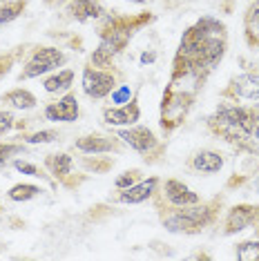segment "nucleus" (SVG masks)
I'll use <instances>...</instances> for the list:
<instances>
[{
  "mask_svg": "<svg viewBox=\"0 0 259 261\" xmlns=\"http://www.w3.org/2000/svg\"><path fill=\"white\" fill-rule=\"evenodd\" d=\"M244 22H246V36H248V43L259 47V0H255V5L246 11Z\"/></svg>",
  "mask_w": 259,
  "mask_h": 261,
  "instance_id": "19",
  "label": "nucleus"
},
{
  "mask_svg": "<svg viewBox=\"0 0 259 261\" xmlns=\"http://www.w3.org/2000/svg\"><path fill=\"white\" fill-rule=\"evenodd\" d=\"M58 139V132H54V129H40V132H34L25 136L27 143L32 145H45V143H54V141Z\"/></svg>",
  "mask_w": 259,
  "mask_h": 261,
  "instance_id": "23",
  "label": "nucleus"
},
{
  "mask_svg": "<svg viewBox=\"0 0 259 261\" xmlns=\"http://www.w3.org/2000/svg\"><path fill=\"white\" fill-rule=\"evenodd\" d=\"M22 152V145H16V143H7V145H0V165L7 163L14 154Z\"/></svg>",
  "mask_w": 259,
  "mask_h": 261,
  "instance_id": "26",
  "label": "nucleus"
},
{
  "mask_svg": "<svg viewBox=\"0 0 259 261\" xmlns=\"http://www.w3.org/2000/svg\"><path fill=\"white\" fill-rule=\"evenodd\" d=\"M166 199L176 207H184V205H194L199 203V194L192 192L186 183L176 181V179H168L166 181Z\"/></svg>",
  "mask_w": 259,
  "mask_h": 261,
  "instance_id": "11",
  "label": "nucleus"
},
{
  "mask_svg": "<svg viewBox=\"0 0 259 261\" xmlns=\"http://www.w3.org/2000/svg\"><path fill=\"white\" fill-rule=\"evenodd\" d=\"M25 11V0H5L0 3V25H9Z\"/></svg>",
  "mask_w": 259,
  "mask_h": 261,
  "instance_id": "21",
  "label": "nucleus"
},
{
  "mask_svg": "<svg viewBox=\"0 0 259 261\" xmlns=\"http://www.w3.org/2000/svg\"><path fill=\"white\" fill-rule=\"evenodd\" d=\"M119 51H123L121 45H116L114 40L101 36V45H98L96 49H94V54H92V65L94 67H110L112 58L119 54Z\"/></svg>",
  "mask_w": 259,
  "mask_h": 261,
  "instance_id": "16",
  "label": "nucleus"
},
{
  "mask_svg": "<svg viewBox=\"0 0 259 261\" xmlns=\"http://www.w3.org/2000/svg\"><path fill=\"white\" fill-rule=\"evenodd\" d=\"M119 139H123V143H127L132 150H137L141 154H148L157 147V136L152 134V129H148V127L119 129Z\"/></svg>",
  "mask_w": 259,
  "mask_h": 261,
  "instance_id": "7",
  "label": "nucleus"
},
{
  "mask_svg": "<svg viewBox=\"0 0 259 261\" xmlns=\"http://www.w3.org/2000/svg\"><path fill=\"white\" fill-rule=\"evenodd\" d=\"M192 168L197 172H203V174H217L223 168V156L215 150H201L194 154Z\"/></svg>",
  "mask_w": 259,
  "mask_h": 261,
  "instance_id": "15",
  "label": "nucleus"
},
{
  "mask_svg": "<svg viewBox=\"0 0 259 261\" xmlns=\"http://www.w3.org/2000/svg\"><path fill=\"white\" fill-rule=\"evenodd\" d=\"M40 194V188L38 186H32V183H18V186H14L7 192V197L11 201H29V199H34V197H38Z\"/></svg>",
  "mask_w": 259,
  "mask_h": 261,
  "instance_id": "22",
  "label": "nucleus"
},
{
  "mask_svg": "<svg viewBox=\"0 0 259 261\" xmlns=\"http://www.w3.org/2000/svg\"><path fill=\"white\" fill-rule=\"evenodd\" d=\"M157 186H159V179H157V176H152V179H148V181L134 183V186H130V188H125V190H121L119 201H121V203H130V205L143 203V201H148L152 194H154Z\"/></svg>",
  "mask_w": 259,
  "mask_h": 261,
  "instance_id": "10",
  "label": "nucleus"
},
{
  "mask_svg": "<svg viewBox=\"0 0 259 261\" xmlns=\"http://www.w3.org/2000/svg\"><path fill=\"white\" fill-rule=\"evenodd\" d=\"M230 90L239 98H248V100L259 98V74H239L237 79H232Z\"/></svg>",
  "mask_w": 259,
  "mask_h": 261,
  "instance_id": "14",
  "label": "nucleus"
},
{
  "mask_svg": "<svg viewBox=\"0 0 259 261\" xmlns=\"http://www.w3.org/2000/svg\"><path fill=\"white\" fill-rule=\"evenodd\" d=\"M237 257L244 261L259 259V241H244L237 246Z\"/></svg>",
  "mask_w": 259,
  "mask_h": 261,
  "instance_id": "24",
  "label": "nucleus"
},
{
  "mask_svg": "<svg viewBox=\"0 0 259 261\" xmlns=\"http://www.w3.org/2000/svg\"><path fill=\"white\" fill-rule=\"evenodd\" d=\"M72 83H74V72L72 69H61L58 74L49 76V79L45 81V92H49V94L67 92L69 87H72Z\"/></svg>",
  "mask_w": 259,
  "mask_h": 261,
  "instance_id": "18",
  "label": "nucleus"
},
{
  "mask_svg": "<svg viewBox=\"0 0 259 261\" xmlns=\"http://www.w3.org/2000/svg\"><path fill=\"white\" fill-rule=\"evenodd\" d=\"M67 11L72 14V18H76L79 22L103 18V14H105V9L96 0H74V3H69Z\"/></svg>",
  "mask_w": 259,
  "mask_h": 261,
  "instance_id": "13",
  "label": "nucleus"
},
{
  "mask_svg": "<svg viewBox=\"0 0 259 261\" xmlns=\"http://www.w3.org/2000/svg\"><path fill=\"white\" fill-rule=\"evenodd\" d=\"M3 103H7V105H11V108H16V110H34L36 108V96H34L32 92L18 87V90H11V92L5 94Z\"/></svg>",
  "mask_w": 259,
  "mask_h": 261,
  "instance_id": "17",
  "label": "nucleus"
},
{
  "mask_svg": "<svg viewBox=\"0 0 259 261\" xmlns=\"http://www.w3.org/2000/svg\"><path fill=\"white\" fill-rule=\"evenodd\" d=\"M137 181H139V172L132 170V172H123L119 179L114 181V186L119 188V190H125V188H130V186H134Z\"/></svg>",
  "mask_w": 259,
  "mask_h": 261,
  "instance_id": "25",
  "label": "nucleus"
},
{
  "mask_svg": "<svg viewBox=\"0 0 259 261\" xmlns=\"http://www.w3.org/2000/svg\"><path fill=\"white\" fill-rule=\"evenodd\" d=\"M76 150L85 152V154H105V152H114L116 150V143L108 136H101V134H87V136H81L76 141Z\"/></svg>",
  "mask_w": 259,
  "mask_h": 261,
  "instance_id": "12",
  "label": "nucleus"
},
{
  "mask_svg": "<svg viewBox=\"0 0 259 261\" xmlns=\"http://www.w3.org/2000/svg\"><path fill=\"white\" fill-rule=\"evenodd\" d=\"M192 105V96L190 94H172L170 92L163 98V112H161V125H176V123L184 121L186 112Z\"/></svg>",
  "mask_w": 259,
  "mask_h": 261,
  "instance_id": "5",
  "label": "nucleus"
},
{
  "mask_svg": "<svg viewBox=\"0 0 259 261\" xmlns=\"http://www.w3.org/2000/svg\"><path fill=\"white\" fill-rule=\"evenodd\" d=\"M259 219V207L257 205H235L226 217V234H235L246 230Z\"/></svg>",
  "mask_w": 259,
  "mask_h": 261,
  "instance_id": "8",
  "label": "nucleus"
},
{
  "mask_svg": "<svg viewBox=\"0 0 259 261\" xmlns=\"http://www.w3.org/2000/svg\"><path fill=\"white\" fill-rule=\"evenodd\" d=\"M83 92L90 98H105L108 94L114 92L116 87V79L105 69H94V67H85L83 69Z\"/></svg>",
  "mask_w": 259,
  "mask_h": 261,
  "instance_id": "4",
  "label": "nucleus"
},
{
  "mask_svg": "<svg viewBox=\"0 0 259 261\" xmlns=\"http://www.w3.org/2000/svg\"><path fill=\"white\" fill-rule=\"evenodd\" d=\"M14 114L11 112H5V110H0V134H7L11 127H14Z\"/></svg>",
  "mask_w": 259,
  "mask_h": 261,
  "instance_id": "28",
  "label": "nucleus"
},
{
  "mask_svg": "<svg viewBox=\"0 0 259 261\" xmlns=\"http://www.w3.org/2000/svg\"><path fill=\"white\" fill-rule=\"evenodd\" d=\"M14 168L22 172V174H27V176H40L43 172H40L34 163H27V161H22V159H18V161H14Z\"/></svg>",
  "mask_w": 259,
  "mask_h": 261,
  "instance_id": "27",
  "label": "nucleus"
},
{
  "mask_svg": "<svg viewBox=\"0 0 259 261\" xmlns=\"http://www.w3.org/2000/svg\"><path fill=\"white\" fill-rule=\"evenodd\" d=\"M65 63V54L56 47H40V49L34 51V56L27 61L25 69H22L20 79H36L40 74L54 72L56 67H61Z\"/></svg>",
  "mask_w": 259,
  "mask_h": 261,
  "instance_id": "3",
  "label": "nucleus"
},
{
  "mask_svg": "<svg viewBox=\"0 0 259 261\" xmlns=\"http://www.w3.org/2000/svg\"><path fill=\"white\" fill-rule=\"evenodd\" d=\"M130 96V90L127 87H123V90H119L116 94H112V98H114V103H123V100H125Z\"/></svg>",
  "mask_w": 259,
  "mask_h": 261,
  "instance_id": "29",
  "label": "nucleus"
},
{
  "mask_svg": "<svg viewBox=\"0 0 259 261\" xmlns=\"http://www.w3.org/2000/svg\"><path fill=\"white\" fill-rule=\"evenodd\" d=\"M154 54H143V56H141V63H152V61H154Z\"/></svg>",
  "mask_w": 259,
  "mask_h": 261,
  "instance_id": "30",
  "label": "nucleus"
},
{
  "mask_svg": "<svg viewBox=\"0 0 259 261\" xmlns=\"http://www.w3.org/2000/svg\"><path fill=\"white\" fill-rule=\"evenodd\" d=\"M130 3H137V5H143L145 0H130Z\"/></svg>",
  "mask_w": 259,
  "mask_h": 261,
  "instance_id": "31",
  "label": "nucleus"
},
{
  "mask_svg": "<svg viewBox=\"0 0 259 261\" xmlns=\"http://www.w3.org/2000/svg\"><path fill=\"white\" fill-rule=\"evenodd\" d=\"M223 54H226V27L217 18L205 16L194 22L181 38L174 61V79H179L181 74L203 79L219 65Z\"/></svg>",
  "mask_w": 259,
  "mask_h": 261,
  "instance_id": "1",
  "label": "nucleus"
},
{
  "mask_svg": "<svg viewBox=\"0 0 259 261\" xmlns=\"http://www.w3.org/2000/svg\"><path fill=\"white\" fill-rule=\"evenodd\" d=\"M47 168L51 170V174L54 176H67L69 174V170H72V156L69 154H65V152H61V154H49L47 156Z\"/></svg>",
  "mask_w": 259,
  "mask_h": 261,
  "instance_id": "20",
  "label": "nucleus"
},
{
  "mask_svg": "<svg viewBox=\"0 0 259 261\" xmlns=\"http://www.w3.org/2000/svg\"><path fill=\"white\" fill-rule=\"evenodd\" d=\"M141 118V108L137 105V100H132L127 105H121V108H108L103 112V121L108 125H114V127H123V125H134Z\"/></svg>",
  "mask_w": 259,
  "mask_h": 261,
  "instance_id": "9",
  "label": "nucleus"
},
{
  "mask_svg": "<svg viewBox=\"0 0 259 261\" xmlns=\"http://www.w3.org/2000/svg\"><path fill=\"white\" fill-rule=\"evenodd\" d=\"M213 221V210L210 205H184L179 210H174L172 215H168L163 219V225H166L168 232H174V234H192V232H199L203 225H208Z\"/></svg>",
  "mask_w": 259,
  "mask_h": 261,
  "instance_id": "2",
  "label": "nucleus"
},
{
  "mask_svg": "<svg viewBox=\"0 0 259 261\" xmlns=\"http://www.w3.org/2000/svg\"><path fill=\"white\" fill-rule=\"evenodd\" d=\"M45 118L54 123H74L79 118V100L74 94H65L56 103H49L45 108Z\"/></svg>",
  "mask_w": 259,
  "mask_h": 261,
  "instance_id": "6",
  "label": "nucleus"
}]
</instances>
